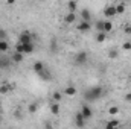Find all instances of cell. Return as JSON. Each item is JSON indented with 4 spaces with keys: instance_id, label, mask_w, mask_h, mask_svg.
I'll list each match as a JSON object with an SVG mask.
<instances>
[{
    "instance_id": "cell-1",
    "label": "cell",
    "mask_w": 131,
    "mask_h": 129,
    "mask_svg": "<svg viewBox=\"0 0 131 129\" xmlns=\"http://www.w3.org/2000/svg\"><path fill=\"white\" fill-rule=\"evenodd\" d=\"M102 94H104L102 87H92V88H89V90L84 93V99L89 100V102H95V100H98Z\"/></svg>"
},
{
    "instance_id": "cell-2",
    "label": "cell",
    "mask_w": 131,
    "mask_h": 129,
    "mask_svg": "<svg viewBox=\"0 0 131 129\" xmlns=\"http://www.w3.org/2000/svg\"><path fill=\"white\" fill-rule=\"evenodd\" d=\"M89 61V53L87 52H78L76 56H75V62L78 65H84Z\"/></svg>"
},
{
    "instance_id": "cell-3",
    "label": "cell",
    "mask_w": 131,
    "mask_h": 129,
    "mask_svg": "<svg viewBox=\"0 0 131 129\" xmlns=\"http://www.w3.org/2000/svg\"><path fill=\"white\" fill-rule=\"evenodd\" d=\"M79 112L82 114V117H84L85 120L92 119V115H93V111H92V108H90L89 105H82V108H81V111H79Z\"/></svg>"
},
{
    "instance_id": "cell-4",
    "label": "cell",
    "mask_w": 131,
    "mask_h": 129,
    "mask_svg": "<svg viewBox=\"0 0 131 129\" xmlns=\"http://www.w3.org/2000/svg\"><path fill=\"white\" fill-rule=\"evenodd\" d=\"M18 40H20L21 44H29V43H32V33L31 32H21L20 36H18Z\"/></svg>"
},
{
    "instance_id": "cell-5",
    "label": "cell",
    "mask_w": 131,
    "mask_h": 129,
    "mask_svg": "<svg viewBox=\"0 0 131 129\" xmlns=\"http://www.w3.org/2000/svg\"><path fill=\"white\" fill-rule=\"evenodd\" d=\"M75 125H76L79 129H82L84 126H85V119L82 117L81 112H76V115H75Z\"/></svg>"
},
{
    "instance_id": "cell-6",
    "label": "cell",
    "mask_w": 131,
    "mask_h": 129,
    "mask_svg": "<svg viewBox=\"0 0 131 129\" xmlns=\"http://www.w3.org/2000/svg\"><path fill=\"white\" fill-rule=\"evenodd\" d=\"M104 15H105L107 18H111V17H114V15H116V6H114V5H110V6H107V8L104 9Z\"/></svg>"
},
{
    "instance_id": "cell-7",
    "label": "cell",
    "mask_w": 131,
    "mask_h": 129,
    "mask_svg": "<svg viewBox=\"0 0 131 129\" xmlns=\"http://www.w3.org/2000/svg\"><path fill=\"white\" fill-rule=\"evenodd\" d=\"M90 28H92V24L87 23V21H81V23L76 26V29H78L79 32H87V31H90Z\"/></svg>"
},
{
    "instance_id": "cell-8",
    "label": "cell",
    "mask_w": 131,
    "mask_h": 129,
    "mask_svg": "<svg viewBox=\"0 0 131 129\" xmlns=\"http://www.w3.org/2000/svg\"><path fill=\"white\" fill-rule=\"evenodd\" d=\"M75 20H76V14L75 12H67L64 17V21L66 24H72V23H75Z\"/></svg>"
},
{
    "instance_id": "cell-9",
    "label": "cell",
    "mask_w": 131,
    "mask_h": 129,
    "mask_svg": "<svg viewBox=\"0 0 131 129\" xmlns=\"http://www.w3.org/2000/svg\"><path fill=\"white\" fill-rule=\"evenodd\" d=\"M32 68H34V71H35V73H38V74H40V73H43V71L46 70V67H44V64H43L41 61H37V62L34 64Z\"/></svg>"
},
{
    "instance_id": "cell-10",
    "label": "cell",
    "mask_w": 131,
    "mask_h": 129,
    "mask_svg": "<svg viewBox=\"0 0 131 129\" xmlns=\"http://www.w3.org/2000/svg\"><path fill=\"white\" fill-rule=\"evenodd\" d=\"M117 126H119V120L117 119H111V120L107 122L105 129H117Z\"/></svg>"
},
{
    "instance_id": "cell-11",
    "label": "cell",
    "mask_w": 131,
    "mask_h": 129,
    "mask_svg": "<svg viewBox=\"0 0 131 129\" xmlns=\"http://www.w3.org/2000/svg\"><path fill=\"white\" fill-rule=\"evenodd\" d=\"M81 17H82V21H87V23H90V20H92V14H90L89 9H82L81 11Z\"/></svg>"
},
{
    "instance_id": "cell-12",
    "label": "cell",
    "mask_w": 131,
    "mask_h": 129,
    "mask_svg": "<svg viewBox=\"0 0 131 129\" xmlns=\"http://www.w3.org/2000/svg\"><path fill=\"white\" fill-rule=\"evenodd\" d=\"M113 28H114V23H113V21H110V20L104 21V33L111 32V31H113Z\"/></svg>"
},
{
    "instance_id": "cell-13",
    "label": "cell",
    "mask_w": 131,
    "mask_h": 129,
    "mask_svg": "<svg viewBox=\"0 0 131 129\" xmlns=\"http://www.w3.org/2000/svg\"><path fill=\"white\" fill-rule=\"evenodd\" d=\"M64 94H66V96H69V97L75 96V94H76V88H75L73 85H69V87H66V90H64Z\"/></svg>"
},
{
    "instance_id": "cell-14",
    "label": "cell",
    "mask_w": 131,
    "mask_h": 129,
    "mask_svg": "<svg viewBox=\"0 0 131 129\" xmlns=\"http://www.w3.org/2000/svg\"><path fill=\"white\" fill-rule=\"evenodd\" d=\"M11 88H14V85H8V84H2L0 85V94L3 96V94H6Z\"/></svg>"
},
{
    "instance_id": "cell-15",
    "label": "cell",
    "mask_w": 131,
    "mask_h": 129,
    "mask_svg": "<svg viewBox=\"0 0 131 129\" xmlns=\"http://www.w3.org/2000/svg\"><path fill=\"white\" fill-rule=\"evenodd\" d=\"M67 8H69V12H75L78 9V3L76 2H67Z\"/></svg>"
},
{
    "instance_id": "cell-16",
    "label": "cell",
    "mask_w": 131,
    "mask_h": 129,
    "mask_svg": "<svg viewBox=\"0 0 131 129\" xmlns=\"http://www.w3.org/2000/svg\"><path fill=\"white\" fill-rule=\"evenodd\" d=\"M116 6V14H124L125 12V3H117Z\"/></svg>"
},
{
    "instance_id": "cell-17",
    "label": "cell",
    "mask_w": 131,
    "mask_h": 129,
    "mask_svg": "<svg viewBox=\"0 0 131 129\" xmlns=\"http://www.w3.org/2000/svg\"><path fill=\"white\" fill-rule=\"evenodd\" d=\"M40 78H41L43 81H50V79H52V74H50L47 70H44L43 73H40Z\"/></svg>"
},
{
    "instance_id": "cell-18",
    "label": "cell",
    "mask_w": 131,
    "mask_h": 129,
    "mask_svg": "<svg viewBox=\"0 0 131 129\" xmlns=\"http://www.w3.org/2000/svg\"><path fill=\"white\" fill-rule=\"evenodd\" d=\"M50 112H52L53 115L60 114V105H58V103H52V105H50Z\"/></svg>"
},
{
    "instance_id": "cell-19",
    "label": "cell",
    "mask_w": 131,
    "mask_h": 129,
    "mask_svg": "<svg viewBox=\"0 0 131 129\" xmlns=\"http://www.w3.org/2000/svg\"><path fill=\"white\" fill-rule=\"evenodd\" d=\"M23 50H25V53H32L34 52V44L32 43H29V44H23Z\"/></svg>"
},
{
    "instance_id": "cell-20",
    "label": "cell",
    "mask_w": 131,
    "mask_h": 129,
    "mask_svg": "<svg viewBox=\"0 0 131 129\" xmlns=\"http://www.w3.org/2000/svg\"><path fill=\"white\" fill-rule=\"evenodd\" d=\"M12 61H14V62H17V64H18V62H21V61H23V55L15 52V53L12 55Z\"/></svg>"
},
{
    "instance_id": "cell-21",
    "label": "cell",
    "mask_w": 131,
    "mask_h": 129,
    "mask_svg": "<svg viewBox=\"0 0 131 129\" xmlns=\"http://www.w3.org/2000/svg\"><path fill=\"white\" fill-rule=\"evenodd\" d=\"M28 109H29V112H37L38 111V103L37 102H32V103H29V106H28Z\"/></svg>"
},
{
    "instance_id": "cell-22",
    "label": "cell",
    "mask_w": 131,
    "mask_h": 129,
    "mask_svg": "<svg viewBox=\"0 0 131 129\" xmlns=\"http://www.w3.org/2000/svg\"><path fill=\"white\" fill-rule=\"evenodd\" d=\"M105 38H107V33L98 32V35H96V41H98V43H104V41H105Z\"/></svg>"
},
{
    "instance_id": "cell-23",
    "label": "cell",
    "mask_w": 131,
    "mask_h": 129,
    "mask_svg": "<svg viewBox=\"0 0 131 129\" xmlns=\"http://www.w3.org/2000/svg\"><path fill=\"white\" fill-rule=\"evenodd\" d=\"M52 99H53V100H55V103H58V102H60V100H61V99H63V94H61V93H60V91H55V93H53V94H52Z\"/></svg>"
},
{
    "instance_id": "cell-24",
    "label": "cell",
    "mask_w": 131,
    "mask_h": 129,
    "mask_svg": "<svg viewBox=\"0 0 131 129\" xmlns=\"http://www.w3.org/2000/svg\"><path fill=\"white\" fill-rule=\"evenodd\" d=\"M9 49V44L6 41H0V52H6Z\"/></svg>"
},
{
    "instance_id": "cell-25",
    "label": "cell",
    "mask_w": 131,
    "mask_h": 129,
    "mask_svg": "<svg viewBox=\"0 0 131 129\" xmlns=\"http://www.w3.org/2000/svg\"><path fill=\"white\" fill-rule=\"evenodd\" d=\"M108 114H110V115H116V114H119V108H117V106H111V108L108 109Z\"/></svg>"
},
{
    "instance_id": "cell-26",
    "label": "cell",
    "mask_w": 131,
    "mask_h": 129,
    "mask_svg": "<svg viewBox=\"0 0 131 129\" xmlns=\"http://www.w3.org/2000/svg\"><path fill=\"white\" fill-rule=\"evenodd\" d=\"M108 58H117V50H114V49H111V50H108Z\"/></svg>"
},
{
    "instance_id": "cell-27",
    "label": "cell",
    "mask_w": 131,
    "mask_h": 129,
    "mask_svg": "<svg viewBox=\"0 0 131 129\" xmlns=\"http://www.w3.org/2000/svg\"><path fill=\"white\" fill-rule=\"evenodd\" d=\"M8 36V32L5 29H0V41H5V38Z\"/></svg>"
},
{
    "instance_id": "cell-28",
    "label": "cell",
    "mask_w": 131,
    "mask_h": 129,
    "mask_svg": "<svg viewBox=\"0 0 131 129\" xmlns=\"http://www.w3.org/2000/svg\"><path fill=\"white\" fill-rule=\"evenodd\" d=\"M96 29H98V32H104V21H98L96 23Z\"/></svg>"
},
{
    "instance_id": "cell-29",
    "label": "cell",
    "mask_w": 131,
    "mask_h": 129,
    "mask_svg": "<svg viewBox=\"0 0 131 129\" xmlns=\"http://www.w3.org/2000/svg\"><path fill=\"white\" fill-rule=\"evenodd\" d=\"M122 49H124V50H131V43L130 41L124 43V44H122Z\"/></svg>"
},
{
    "instance_id": "cell-30",
    "label": "cell",
    "mask_w": 131,
    "mask_h": 129,
    "mask_svg": "<svg viewBox=\"0 0 131 129\" xmlns=\"http://www.w3.org/2000/svg\"><path fill=\"white\" fill-rule=\"evenodd\" d=\"M44 129H53V125H52V122L46 120V122H44Z\"/></svg>"
},
{
    "instance_id": "cell-31",
    "label": "cell",
    "mask_w": 131,
    "mask_h": 129,
    "mask_svg": "<svg viewBox=\"0 0 131 129\" xmlns=\"http://www.w3.org/2000/svg\"><path fill=\"white\" fill-rule=\"evenodd\" d=\"M124 32H125V33H128V35H130V33H131V24H127V26L124 28Z\"/></svg>"
},
{
    "instance_id": "cell-32",
    "label": "cell",
    "mask_w": 131,
    "mask_h": 129,
    "mask_svg": "<svg viewBox=\"0 0 131 129\" xmlns=\"http://www.w3.org/2000/svg\"><path fill=\"white\" fill-rule=\"evenodd\" d=\"M50 47H52L50 50H57V41H55V40H52V41H50Z\"/></svg>"
},
{
    "instance_id": "cell-33",
    "label": "cell",
    "mask_w": 131,
    "mask_h": 129,
    "mask_svg": "<svg viewBox=\"0 0 131 129\" xmlns=\"http://www.w3.org/2000/svg\"><path fill=\"white\" fill-rule=\"evenodd\" d=\"M125 102H131V93H127L125 94Z\"/></svg>"
},
{
    "instance_id": "cell-34",
    "label": "cell",
    "mask_w": 131,
    "mask_h": 129,
    "mask_svg": "<svg viewBox=\"0 0 131 129\" xmlns=\"http://www.w3.org/2000/svg\"><path fill=\"white\" fill-rule=\"evenodd\" d=\"M0 112H2V106H0Z\"/></svg>"
},
{
    "instance_id": "cell-35",
    "label": "cell",
    "mask_w": 131,
    "mask_h": 129,
    "mask_svg": "<svg viewBox=\"0 0 131 129\" xmlns=\"http://www.w3.org/2000/svg\"><path fill=\"white\" fill-rule=\"evenodd\" d=\"M0 123H2V117H0Z\"/></svg>"
}]
</instances>
